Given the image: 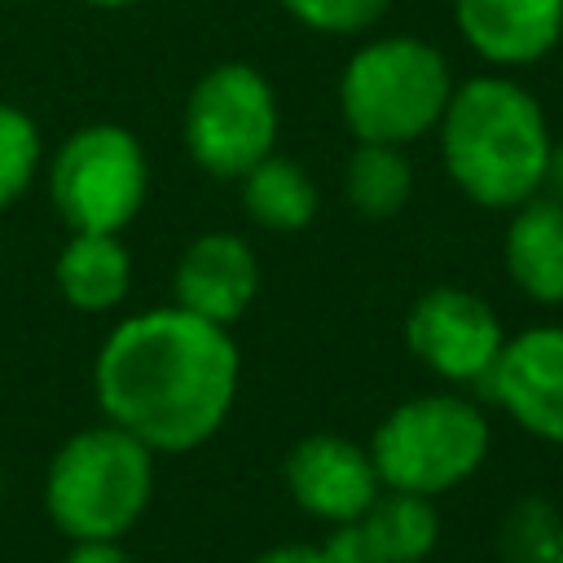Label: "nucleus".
Listing matches in <instances>:
<instances>
[{
  "label": "nucleus",
  "instance_id": "obj_1",
  "mask_svg": "<svg viewBox=\"0 0 563 563\" xmlns=\"http://www.w3.org/2000/svg\"><path fill=\"white\" fill-rule=\"evenodd\" d=\"M238 378L242 356L229 325L202 321L176 303L123 317L92 365L106 422L136 435L150 453L207 444L238 400Z\"/></svg>",
  "mask_w": 563,
  "mask_h": 563
},
{
  "label": "nucleus",
  "instance_id": "obj_2",
  "mask_svg": "<svg viewBox=\"0 0 563 563\" xmlns=\"http://www.w3.org/2000/svg\"><path fill=\"white\" fill-rule=\"evenodd\" d=\"M435 128L444 167L475 207L515 211L541 194L554 141L541 101L523 84L506 75H475L453 84Z\"/></svg>",
  "mask_w": 563,
  "mask_h": 563
},
{
  "label": "nucleus",
  "instance_id": "obj_3",
  "mask_svg": "<svg viewBox=\"0 0 563 563\" xmlns=\"http://www.w3.org/2000/svg\"><path fill=\"white\" fill-rule=\"evenodd\" d=\"M154 501V453L114 422L84 427L48 462L44 510L70 541H119Z\"/></svg>",
  "mask_w": 563,
  "mask_h": 563
},
{
  "label": "nucleus",
  "instance_id": "obj_4",
  "mask_svg": "<svg viewBox=\"0 0 563 563\" xmlns=\"http://www.w3.org/2000/svg\"><path fill=\"white\" fill-rule=\"evenodd\" d=\"M449 97V62L418 35L369 40L339 75V114L356 141L409 145L440 123Z\"/></svg>",
  "mask_w": 563,
  "mask_h": 563
},
{
  "label": "nucleus",
  "instance_id": "obj_5",
  "mask_svg": "<svg viewBox=\"0 0 563 563\" xmlns=\"http://www.w3.org/2000/svg\"><path fill=\"white\" fill-rule=\"evenodd\" d=\"M383 488L440 497L466 484L488 457V418L475 400L427 391L400 400L369 440Z\"/></svg>",
  "mask_w": 563,
  "mask_h": 563
},
{
  "label": "nucleus",
  "instance_id": "obj_6",
  "mask_svg": "<svg viewBox=\"0 0 563 563\" xmlns=\"http://www.w3.org/2000/svg\"><path fill=\"white\" fill-rule=\"evenodd\" d=\"M150 194L141 141L119 123L75 128L48 163V198L70 233H119Z\"/></svg>",
  "mask_w": 563,
  "mask_h": 563
},
{
  "label": "nucleus",
  "instance_id": "obj_7",
  "mask_svg": "<svg viewBox=\"0 0 563 563\" xmlns=\"http://www.w3.org/2000/svg\"><path fill=\"white\" fill-rule=\"evenodd\" d=\"M277 92L264 70L251 62L211 66L185 97V150L189 158L220 180H242L277 145Z\"/></svg>",
  "mask_w": 563,
  "mask_h": 563
},
{
  "label": "nucleus",
  "instance_id": "obj_8",
  "mask_svg": "<svg viewBox=\"0 0 563 563\" xmlns=\"http://www.w3.org/2000/svg\"><path fill=\"white\" fill-rule=\"evenodd\" d=\"M405 343L409 352L444 383L457 387H484L488 369L501 356L506 330L501 317L462 286H431L413 299L405 317Z\"/></svg>",
  "mask_w": 563,
  "mask_h": 563
},
{
  "label": "nucleus",
  "instance_id": "obj_9",
  "mask_svg": "<svg viewBox=\"0 0 563 563\" xmlns=\"http://www.w3.org/2000/svg\"><path fill=\"white\" fill-rule=\"evenodd\" d=\"M484 391L528 435L563 449V325H528L510 334Z\"/></svg>",
  "mask_w": 563,
  "mask_h": 563
},
{
  "label": "nucleus",
  "instance_id": "obj_10",
  "mask_svg": "<svg viewBox=\"0 0 563 563\" xmlns=\"http://www.w3.org/2000/svg\"><path fill=\"white\" fill-rule=\"evenodd\" d=\"M286 488L290 497L325 523H347L369 510V501L383 493V479L374 471V457L365 444L339 435V431H312L286 453Z\"/></svg>",
  "mask_w": 563,
  "mask_h": 563
},
{
  "label": "nucleus",
  "instance_id": "obj_11",
  "mask_svg": "<svg viewBox=\"0 0 563 563\" xmlns=\"http://www.w3.org/2000/svg\"><path fill=\"white\" fill-rule=\"evenodd\" d=\"M172 295L176 308L216 325H233L260 295V260L251 242L229 229L194 238L176 260Z\"/></svg>",
  "mask_w": 563,
  "mask_h": 563
},
{
  "label": "nucleus",
  "instance_id": "obj_12",
  "mask_svg": "<svg viewBox=\"0 0 563 563\" xmlns=\"http://www.w3.org/2000/svg\"><path fill=\"white\" fill-rule=\"evenodd\" d=\"M462 40L501 70L550 57L563 40V0H453Z\"/></svg>",
  "mask_w": 563,
  "mask_h": 563
},
{
  "label": "nucleus",
  "instance_id": "obj_13",
  "mask_svg": "<svg viewBox=\"0 0 563 563\" xmlns=\"http://www.w3.org/2000/svg\"><path fill=\"white\" fill-rule=\"evenodd\" d=\"M506 273L510 282L545 308H563V207L545 194L515 207L506 242Z\"/></svg>",
  "mask_w": 563,
  "mask_h": 563
},
{
  "label": "nucleus",
  "instance_id": "obj_14",
  "mask_svg": "<svg viewBox=\"0 0 563 563\" xmlns=\"http://www.w3.org/2000/svg\"><path fill=\"white\" fill-rule=\"evenodd\" d=\"M53 282L70 308L110 312L132 290V255L119 233H70L53 264Z\"/></svg>",
  "mask_w": 563,
  "mask_h": 563
},
{
  "label": "nucleus",
  "instance_id": "obj_15",
  "mask_svg": "<svg viewBox=\"0 0 563 563\" xmlns=\"http://www.w3.org/2000/svg\"><path fill=\"white\" fill-rule=\"evenodd\" d=\"M242 207L268 233H299L317 220L321 194L299 163H290L273 150L242 176Z\"/></svg>",
  "mask_w": 563,
  "mask_h": 563
},
{
  "label": "nucleus",
  "instance_id": "obj_16",
  "mask_svg": "<svg viewBox=\"0 0 563 563\" xmlns=\"http://www.w3.org/2000/svg\"><path fill=\"white\" fill-rule=\"evenodd\" d=\"M369 541L378 545L383 563H422L440 541V510L435 497L383 488L369 510L361 515Z\"/></svg>",
  "mask_w": 563,
  "mask_h": 563
},
{
  "label": "nucleus",
  "instance_id": "obj_17",
  "mask_svg": "<svg viewBox=\"0 0 563 563\" xmlns=\"http://www.w3.org/2000/svg\"><path fill=\"white\" fill-rule=\"evenodd\" d=\"M343 194L369 220L396 216L413 194V167L405 158V145L356 141V150L347 158V172H343Z\"/></svg>",
  "mask_w": 563,
  "mask_h": 563
},
{
  "label": "nucleus",
  "instance_id": "obj_18",
  "mask_svg": "<svg viewBox=\"0 0 563 563\" xmlns=\"http://www.w3.org/2000/svg\"><path fill=\"white\" fill-rule=\"evenodd\" d=\"M40 158H44V141H40L35 119L26 110L0 101V207L18 202L31 189Z\"/></svg>",
  "mask_w": 563,
  "mask_h": 563
},
{
  "label": "nucleus",
  "instance_id": "obj_19",
  "mask_svg": "<svg viewBox=\"0 0 563 563\" xmlns=\"http://www.w3.org/2000/svg\"><path fill=\"white\" fill-rule=\"evenodd\" d=\"M391 0H282V9L321 35H361L374 22H383Z\"/></svg>",
  "mask_w": 563,
  "mask_h": 563
},
{
  "label": "nucleus",
  "instance_id": "obj_20",
  "mask_svg": "<svg viewBox=\"0 0 563 563\" xmlns=\"http://www.w3.org/2000/svg\"><path fill=\"white\" fill-rule=\"evenodd\" d=\"M321 550H325L330 563H383V554H378V545L369 541V532H365L361 519L334 523V532L321 541Z\"/></svg>",
  "mask_w": 563,
  "mask_h": 563
},
{
  "label": "nucleus",
  "instance_id": "obj_21",
  "mask_svg": "<svg viewBox=\"0 0 563 563\" xmlns=\"http://www.w3.org/2000/svg\"><path fill=\"white\" fill-rule=\"evenodd\" d=\"M62 563H132L119 541H75Z\"/></svg>",
  "mask_w": 563,
  "mask_h": 563
},
{
  "label": "nucleus",
  "instance_id": "obj_22",
  "mask_svg": "<svg viewBox=\"0 0 563 563\" xmlns=\"http://www.w3.org/2000/svg\"><path fill=\"white\" fill-rule=\"evenodd\" d=\"M255 563H330L321 545H303V541H282L273 550H264Z\"/></svg>",
  "mask_w": 563,
  "mask_h": 563
},
{
  "label": "nucleus",
  "instance_id": "obj_23",
  "mask_svg": "<svg viewBox=\"0 0 563 563\" xmlns=\"http://www.w3.org/2000/svg\"><path fill=\"white\" fill-rule=\"evenodd\" d=\"M541 194L554 198L563 207V141L550 145V163H545V180H541Z\"/></svg>",
  "mask_w": 563,
  "mask_h": 563
},
{
  "label": "nucleus",
  "instance_id": "obj_24",
  "mask_svg": "<svg viewBox=\"0 0 563 563\" xmlns=\"http://www.w3.org/2000/svg\"><path fill=\"white\" fill-rule=\"evenodd\" d=\"M92 9H128V4H141V0H84Z\"/></svg>",
  "mask_w": 563,
  "mask_h": 563
},
{
  "label": "nucleus",
  "instance_id": "obj_25",
  "mask_svg": "<svg viewBox=\"0 0 563 563\" xmlns=\"http://www.w3.org/2000/svg\"><path fill=\"white\" fill-rule=\"evenodd\" d=\"M0 501H4V475H0Z\"/></svg>",
  "mask_w": 563,
  "mask_h": 563
}]
</instances>
